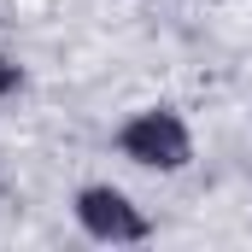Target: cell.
I'll use <instances>...</instances> for the list:
<instances>
[{
  "mask_svg": "<svg viewBox=\"0 0 252 252\" xmlns=\"http://www.w3.org/2000/svg\"><path fill=\"white\" fill-rule=\"evenodd\" d=\"M118 147L124 158L135 164H153V170H182L193 158V141H188V124L176 112H141L118 129Z\"/></svg>",
  "mask_w": 252,
  "mask_h": 252,
  "instance_id": "6da1fadb",
  "label": "cell"
},
{
  "mask_svg": "<svg viewBox=\"0 0 252 252\" xmlns=\"http://www.w3.org/2000/svg\"><path fill=\"white\" fill-rule=\"evenodd\" d=\"M76 223L94 241H147V217L118 188H82L76 193Z\"/></svg>",
  "mask_w": 252,
  "mask_h": 252,
  "instance_id": "7a4b0ae2",
  "label": "cell"
},
{
  "mask_svg": "<svg viewBox=\"0 0 252 252\" xmlns=\"http://www.w3.org/2000/svg\"><path fill=\"white\" fill-rule=\"evenodd\" d=\"M12 88H18V64L0 59V94H12Z\"/></svg>",
  "mask_w": 252,
  "mask_h": 252,
  "instance_id": "3957f363",
  "label": "cell"
}]
</instances>
